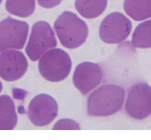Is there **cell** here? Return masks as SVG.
Instances as JSON below:
<instances>
[{"label":"cell","mask_w":151,"mask_h":140,"mask_svg":"<svg viewBox=\"0 0 151 140\" xmlns=\"http://www.w3.org/2000/svg\"><path fill=\"white\" fill-rule=\"evenodd\" d=\"M132 44L136 48H151V19L139 24L135 28Z\"/></svg>","instance_id":"5bb4252c"},{"label":"cell","mask_w":151,"mask_h":140,"mask_svg":"<svg viewBox=\"0 0 151 140\" xmlns=\"http://www.w3.org/2000/svg\"><path fill=\"white\" fill-rule=\"evenodd\" d=\"M107 4V0H76L74 6L83 17L93 19L105 11Z\"/></svg>","instance_id":"4fadbf2b"},{"label":"cell","mask_w":151,"mask_h":140,"mask_svg":"<svg viewBox=\"0 0 151 140\" xmlns=\"http://www.w3.org/2000/svg\"><path fill=\"white\" fill-rule=\"evenodd\" d=\"M58 106L56 100L50 95L41 93L30 101L28 108V116L35 126H45L57 117Z\"/></svg>","instance_id":"ba28073f"},{"label":"cell","mask_w":151,"mask_h":140,"mask_svg":"<svg viewBox=\"0 0 151 140\" xmlns=\"http://www.w3.org/2000/svg\"><path fill=\"white\" fill-rule=\"evenodd\" d=\"M2 0H0V4H1V2H2Z\"/></svg>","instance_id":"d6986e66"},{"label":"cell","mask_w":151,"mask_h":140,"mask_svg":"<svg viewBox=\"0 0 151 140\" xmlns=\"http://www.w3.org/2000/svg\"><path fill=\"white\" fill-rule=\"evenodd\" d=\"M38 4L45 8H52L58 5L62 0H37Z\"/></svg>","instance_id":"e0dca14e"},{"label":"cell","mask_w":151,"mask_h":140,"mask_svg":"<svg viewBox=\"0 0 151 140\" xmlns=\"http://www.w3.org/2000/svg\"><path fill=\"white\" fill-rule=\"evenodd\" d=\"M125 90L122 86L107 84L90 94L87 99V113L91 116H108L122 108Z\"/></svg>","instance_id":"6da1fadb"},{"label":"cell","mask_w":151,"mask_h":140,"mask_svg":"<svg viewBox=\"0 0 151 140\" xmlns=\"http://www.w3.org/2000/svg\"><path fill=\"white\" fill-rule=\"evenodd\" d=\"M103 78L101 67L94 63L85 61L76 67L73 83L77 90L83 95H87L100 83Z\"/></svg>","instance_id":"30bf717a"},{"label":"cell","mask_w":151,"mask_h":140,"mask_svg":"<svg viewBox=\"0 0 151 140\" xmlns=\"http://www.w3.org/2000/svg\"><path fill=\"white\" fill-rule=\"evenodd\" d=\"M125 109L135 119L142 120L149 116L151 113V87L144 82L132 85L128 92Z\"/></svg>","instance_id":"52a82bcc"},{"label":"cell","mask_w":151,"mask_h":140,"mask_svg":"<svg viewBox=\"0 0 151 140\" xmlns=\"http://www.w3.org/2000/svg\"><path fill=\"white\" fill-rule=\"evenodd\" d=\"M2 89H3V86H2V83H1V81H0V93L1 92V91H2Z\"/></svg>","instance_id":"ac0fdd59"},{"label":"cell","mask_w":151,"mask_h":140,"mask_svg":"<svg viewBox=\"0 0 151 140\" xmlns=\"http://www.w3.org/2000/svg\"><path fill=\"white\" fill-rule=\"evenodd\" d=\"M125 12L135 21H142L151 17V0H124Z\"/></svg>","instance_id":"7c38bea8"},{"label":"cell","mask_w":151,"mask_h":140,"mask_svg":"<svg viewBox=\"0 0 151 140\" xmlns=\"http://www.w3.org/2000/svg\"><path fill=\"white\" fill-rule=\"evenodd\" d=\"M28 69L25 55L17 50L0 53V77L6 82H14L21 78Z\"/></svg>","instance_id":"9c48e42d"},{"label":"cell","mask_w":151,"mask_h":140,"mask_svg":"<svg viewBox=\"0 0 151 140\" xmlns=\"http://www.w3.org/2000/svg\"><path fill=\"white\" fill-rule=\"evenodd\" d=\"M29 32L28 24L11 17L0 21V53L24 48Z\"/></svg>","instance_id":"5b68a950"},{"label":"cell","mask_w":151,"mask_h":140,"mask_svg":"<svg viewBox=\"0 0 151 140\" xmlns=\"http://www.w3.org/2000/svg\"><path fill=\"white\" fill-rule=\"evenodd\" d=\"M18 121L15 104L8 95L0 96V130H11Z\"/></svg>","instance_id":"8fae6325"},{"label":"cell","mask_w":151,"mask_h":140,"mask_svg":"<svg viewBox=\"0 0 151 140\" xmlns=\"http://www.w3.org/2000/svg\"><path fill=\"white\" fill-rule=\"evenodd\" d=\"M57 44L56 37L50 25L46 21H39L32 26L25 53L31 60L35 61Z\"/></svg>","instance_id":"277c9868"},{"label":"cell","mask_w":151,"mask_h":140,"mask_svg":"<svg viewBox=\"0 0 151 140\" xmlns=\"http://www.w3.org/2000/svg\"><path fill=\"white\" fill-rule=\"evenodd\" d=\"M131 21L118 12L107 15L99 27V37L107 44H119L125 40L132 30Z\"/></svg>","instance_id":"8992f818"},{"label":"cell","mask_w":151,"mask_h":140,"mask_svg":"<svg viewBox=\"0 0 151 140\" xmlns=\"http://www.w3.org/2000/svg\"><path fill=\"white\" fill-rule=\"evenodd\" d=\"M53 130H77L80 128L75 121L71 119H61L55 122L52 126Z\"/></svg>","instance_id":"2e32d148"},{"label":"cell","mask_w":151,"mask_h":140,"mask_svg":"<svg viewBox=\"0 0 151 140\" xmlns=\"http://www.w3.org/2000/svg\"><path fill=\"white\" fill-rule=\"evenodd\" d=\"M35 8V0H6L5 9L11 14L26 18L31 16Z\"/></svg>","instance_id":"9a60e30c"},{"label":"cell","mask_w":151,"mask_h":140,"mask_svg":"<svg viewBox=\"0 0 151 140\" xmlns=\"http://www.w3.org/2000/svg\"><path fill=\"white\" fill-rule=\"evenodd\" d=\"M72 62L64 50L53 48L45 52L38 60V70L41 76L51 82L64 80L71 70Z\"/></svg>","instance_id":"3957f363"},{"label":"cell","mask_w":151,"mask_h":140,"mask_svg":"<svg viewBox=\"0 0 151 140\" xmlns=\"http://www.w3.org/2000/svg\"><path fill=\"white\" fill-rule=\"evenodd\" d=\"M54 29L62 45L70 49L83 45L88 34L87 24L76 14L69 11L58 15L54 23Z\"/></svg>","instance_id":"7a4b0ae2"}]
</instances>
